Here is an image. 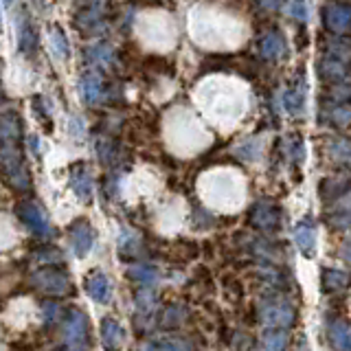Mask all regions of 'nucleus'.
Masks as SVG:
<instances>
[{"instance_id": "obj_1", "label": "nucleus", "mask_w": 351, "mask_h": 351, "mask_svg": "<svg viewBox=\"0 0 351 351\" xmlns=\"http://www.w3.org/2000/svg\"><path fill=\"white\" fill-rule=\"evenodd\" d=\"M20 121L16 114L0 117V169H3L9 184L18 191L31 189V178L27 165L22 160V152L18 145Z\"/></svg>"}, {"instance_id": "obj_2", "label": "nucleus", "mask_w": 351, "mask_h": 351, "mask_svg": "<svg viewBox=\"0 0 351 351\" xmlns=\"http://www.w3.org/2000/svg\"><path fill=\"white\" fill-rule=\"evenodd\" d=\"M16 215L20 217V222L25 224L31 233H36L38 237H49L51 235V222L49 215L44 213V208L33 202V200H25L16 206Z\"/></svg>"}, {"instance_id": "obj_3", "label": "nucleus", "mask_w": 351, "mask_h": 351, "mask_svg": "<svg viewBox=\"0 0 351 351\" xmlns=\"http://www.w3.org/2000/svg\"><path fill=\"white\" fill-rule=\"evenodd\" d=\"M33 285L44 292V294H51V296H64L71 292V279L69 274L58 270V268H44V270H38L33 274Z\"/></svg>"}, {"instance_id": "obj_4", "label": "nucleus", "mask_w": 351, "mask_h": 351, "mask_svg": "<svg viewBox=\"0 0 351 351\" xmlns=\"http://www.w3.org/2000/svg\"><path fill=\"white\" fill-rule=\"evenodd\" d=\"M250 224L263 230V233H272L281 224V211L272 200H259L250 208Z\"/></svg>"}, {"instance_id": "obj_5", "label": "nucleus", "mask_w": 351, "mask_h": 351, "mask_svg": "<svg viewBox=\"0 0 351 351\" xmlns=\"http://www.w3.org/2000/svg\"><path fill=\"white\" fill-rule=\"evenodd\" d=\"M69 239L77 257H86L95 246V228L86 219H77L69 228Z\"/></svg>"}, {"instance_id": "obj_6", "label": "nucleus", "mask_w": 351, "mask_h": 351, "mask_svg": "<svg viewBox=\"0 0 351 351\" xmlns=\"http://www.w3.org/2000/svg\"><path fill=\"white\" fill-rule=\"evenodd\" d=\"M16 31H18V49L22 55L31 58L38 51V33L29 16L25 14V9H20V14H16Z\"/></svg>"}, {"instance_id": "obj_7", "label": "nucleus", "mask_w": 351, "mask_h": 351, "mask_svg": "<svg viewBox=\"0 0 351 351\" xmlns=\"http://www.w3.org/2000/svg\"><path fill=\"white\" fill-rule=\"evenodd\" d=\"M261 323L274 329H288L294 323V310L288 303H268L261 310Z\"/></svg>"}, {"instance_id": "obj_8", "label": "nucleus", "mask_w": 351, "mask_h": 351, "mask_svg": "<svg viewBox=\"0 0 351 351\" xmlns=\"http://www.w3.org/2000/svg\"><path fill=\"white\" fill-rule=\"evenodd\" d=\"M86 292L88 296H90L93 301L97 303H110L112 301V281L108 279V274L106 272H90L86 277Z\"/></svg>"}, {"instance_id": "obj_9", "label": "nucleus", "mask_w": 351, "mask_h": 351, "mask_svg": "<svg viewBox=\"0 0 351 351\" xmlns=\"http://www.w3.org/2000/svg\"><path fill=\"white\" fill-rule=\"evenodd\" d=\"M86 336H88V321H86L84 312L71 310L69 316H66V323H64V340L71 347H77L84 343Z\"/></svg>"}, {"instance_id": "obj_10", "label": "nucleus", "mask_w": 351, "mask_h": 351, "mask_svg": "<svg viewBox=\"0 0 351 351\" xmlns=\"http://www.w3.org/2000/svg\"><path fill=\"white\" fill-rule=\"evenodd\" d=\"M71 189L82 202L93 200V173L84 162H77L71 169Z\"/></svg>"}, {"instance_id": "obj_11", "label": "nucleus", "mask_w": 351, "mask_h": 351, "mask_svg": "<svg viewBox=\"0 0 351 351\" xmlns=\"http://www.w3.org/2000/svg\"><path fill=\"white\" fill-rule=\"evenodd\" d=\"M80 95H82V99L88 106L99 104L104 99V95H106L104 80L97 73H93V71L84 73L82 80H80Z\"/></svg>"}, {"instance_id": "obj_12", "label": "nucleus", "mask_w": 351, "mask_h": 351, "mask_svg": "<svg viewBox=\"0 0 351 351\" xmlns=\"http://www.w3.org/2000/svg\"><path fill=\"white\" fill-rule=\"evenodd\" d=\"M259 51L263 55V60H281L288 55V47H285V40L279 31H268L263 33L261 40H259Z\"/></svg>"}, {"instance_id": "obj_13", "label": "nucleus", "mask_w": 351, "mask_h": 351, "mask_svg": "<svg viewBox=\"0 0 351 351\" xmlns=\"http://www.w3.org/2000/svg\"><path fill=\"white\" fill-rule=\"evenodd\" d=\"M101 18H104V9L97 3H84L82 9L75 11V25L82 31H95L101 27Z\"/></svg>"}, {"instance_id": "obj_14", "label": "nucleus", "mask_w": 351, "mask_h": 351, "mask_svg": "<svg viewBox=\"0 0 351 351\" xmlns=\"http://www.w3.org/2000/svg\"><path fill=\"white\" fill-rule=\"evenodd\" d=\"M325 25L334 33H345L351 25V9L340 3L327 5L325 7Z\"/></svg>"}, {"instance_id": "obj_15", "label": "nucleus", "mask_w": 351, "mask_h": 351, "mask_svg": "<svg viewBox=\"0 0 351 351\" xmlns=\"http://www.w3.org/2000/svg\"><path fill=\"white\" fill-rule=\"evenodd\" d=\"M101 343L108 351H119L125 345V329L114 318H104L101 321Z\"/></svg>"}, {"instance_id": "obj_16", "label": "nucleus", "mask_w": 351, "mask_h": 351, "mask_svg": "<svg viewBox=\"0 0 351 351\" xmlns=\"http://www.w3.org/2000/svg\"><path fill=\"white\" fill-rule=\"evenodd\" d=\"M294 241H296V246H299V250L303 252L305 257H314V252H316V230L310 224V219H303V222L296 224Z\"/></svg>"}, {"instance_id": "obj_17", "label": "nucleus", "mask_w": 351, "mask_h": 351, "mask_svg": "<svg viewBox=\"0 0 351 351\" xmlns=\"http://www.w3.org/2000/svg\"><path fill=\"white\" fill-rule=\"evenodd\" d=\"M145 351H191V343L182 336H156L147 343Z\"/></svg>"}, {"instance_id": "obj_18", "label": "nucleus", "mask_w": 351, "mask_h": 351, "mask_svg": "<svg viewBox=\"0 0 351 351\" xmlns=\"http://www.w3.org/2000/svg\"><path fill=\"white\" fill-rule=\"evenodd\" d=\"M321 77L329 84H343L347 80V64L329 55L321 62Z\"/></svg>"}, {"instance_id": "obj_19", "label": "nucleus", "mask_w": 351, "mask_h": 351, "mask_svg": "<svg viewBox=\"0 0 351 351\" xmlns=\"http://www.w3.org/2000/svg\"><path fill=\"white\" fill-rule=\"evenodd\" d=\"M86 60L88 64H95L99 69H108V66L114 64V49L110 44H97L86 51Z\"/></svg>"}, {"instance_id": "obj_20", "label": "nucleus", "mask_w": 351, "mask_h": 351, "mask_svg": "<svg viewBox=\"0 0 351 351\" xmlns=\"http://www.w3.org/2000/svg\"><path fill=\"white\" fill-rule=\"evenodd\" d=\"M128 277L138 285H154L158 281V270L149 263H132L128 268Z\"/></svg>"}, {"instance_id": "obj_21", "label": "nucleus", "mask_w": 351, "mask_h": 351, "mask_svg": "<svg viewBox=\"0 0 351 351\" xmlns=\"http://www.w3.org/2000/svg\"><path fill=\"white\" fill-rule=\"evenodd\" d=\"M283 106L285 110H288L290 114L294 117H301L305 112V90L301 88H292V90H288L283 95Z\"/></svg>"}, {"instance_id": "obj_22", "label": "nucleus", "mask_w": 351, "mask_h": 351, "mask_svg": "<svg viewBox=\"0 0 351 351\" xmlns=\"http://www.w3.org/2000/svg\"><path fill=\"white\" fill-rule=\"evenodd\" d=\"M332 343L338 351H349L351 347V332H349V325L343 321H336L332 325Z\"/></svg>"}, {"instance_id": "obj_23", "label": "nucleus", "mask_w": 351, "mask_h": 351, "mask_svg": "<svg viewBox=\"0 0 351 351\" xmlns=\"http://www.w3.org/2000/svg\"><path fill=\"white\" fill-rule=\"evenodd\" d=\"M288 334H285V329H277V332H268L263 336V349L266 351H285L288 347Z\"/></svg>"}, {"instance_id": "obj_24", "label": "nucleus", "mask_w": 351, "mask_h": 351, "mask_svg": "<svg viewBox=\"0 0 351 351\" xmlns=\"http://www.w3.org/2000/svg\"><path fill=\"white\" fill-rule=\"evenodd\" d=\"M261 149H263L261 138H248L246 143H241V145L235 149V154L244 160H257L261 156Z\"/></svg>"}, {"instance_id": "obj_25", "label": "nucleus", "mask_w": 351, "mask_h": 351, "mask_svg": "<svg viewBox=\"0 0 351 351\" xmlns=\"http://www.w3.org/2000/svg\"><path fill=\"white\" fill-rule=\"evenodd\" d=\"M323 281H325V290L329 292H340L347 288V274L343 270H325Z\"/></svg>"}, {"instance_id": "obj_26", "label": "nucleus", "mask_w": 351, "mask_h": 351, "mask_svg": "<svg viewBox=\"0 0 351 351\" xmlns=\"http://www.w3.org/2000/svg\"><path fill=\"white\" fill-rule=\"evenodd\" d=\"M119 250H121V255H125V257H132V255H138V250H141V241L136 235H132V233H121V239H119Z\"/></svg>"}, {"instance_id": "obj_27", "label": "nucleus", "mask_w": 351, "mask_h": 351, "mask_svg": "<svg viewBox=\"0 0 351 351\" xmlns=\"http://www.w3.org/2000/svg\"><path fill=\"white\" fill-rule=\"evenodd\" d=\"M51 49H53V53L58 55L60 60L69 58V42H66V36L58 27L51 31Z\"/></svg>"}, {"instance_id": "obj_28", "label": "nucleus", "mask_w": 351, "mask_h": 351, "mask_svg": "<svg viewBox=\"0 0 351 351\" xmlns=\"http://www.w3.org/2000/svg\"><path fill=\"white\" fill-rule=\"evenodd\" d=\"M99 158H101V162L104 165H112L114 162V158L119 156L117 154V147L112 145V141H108V138H101L99 141Z\"/></svg>"}, {"instance_id": "obj_29", "label": "nucleus", "mask_w": 351, "mask_h": 351, "mask_svg": "<svg viewBox=\"0 0 351 351\" xmlns=\"http://www.w3.org/2000/svg\"><path fill=\"white\" fill-rule=\"evenodd\" d=\"M290 16L305 22L310 18V5H307V0H292L290 3Z\"/></svg>"}, {"instance_id": "obj_30", "label": "nucleus", "mask_w": 351, "mask_h": 351, "mask_svg": "<svg viewBox=\"0 0 351 351\" xmlns=\"http://www.w3.org/2000/svg\"><path fill=\"white\" fill-rule=\"evenodd\" d=\"M332 123H336V125H340V128H345L347 123H349V108L345 106V104H338V106H334L332 108Z\"/></svg>"}, {"instance_id": "obj_31", "label": "nucleus", "mask_w": 351, "mask_h": 351, "mask_svg": "<svg viewBox=\"0 0 351 351\" xmlns=\"http://www.w3.org/2000/svg\"><path fill=\"white\" fill-rule=\"evenodd\" d=\"M182 310L180 307H176V305H171V307H167L165 310V318H162V325H167V327H173V325H178V323H182Z\"/></svg>"}, {"instance_id": "obj_32", "label": "nucleus", "mask_w": 351, "mask_h": 351, "mask_svg": "<svg viewBox=\"0 0 351 351\" xmlns=\"http://www.w3.org/2000/svg\"><path fill=\"white\" fill-rule=\"evenodd\" d=\"M36 259L40 263H60L62 261V252L55 250V248H44L36 252Z\"/></svg>"}, {"instance_id": "obj_33", "label": "nucleus", "mask_w": 351, "mask_h": 351, "mask_svg": "<svg viewBox=\"0 0 351 351\" xmlns=\"http://www.w3.org/2000/svg\"><path fill=\"white\" fill-rule=\"evenodd\" d=\"M332 158H336V160H347L349 158L347 141H336V147H332Z\"/></svg>"}, {"instance_id": "obj_34", "label": "nucleus", "mask_w": 351, "mask_h": 351, "mask_svg": "<svg viewBox=\"0 0 351 351\" xmlns=\"http://www.w3.org/2000/svg\"><path fill=\"white\" fill-rule=\"evenodd\" d=\"M42 310H44V318L51 323V321H55L58 318V314H60V305L58 303H53V301H47L42 305Z\"/></svg>"}, {"instance_id": "obj_35", "label": "nucleus", "mask_w": 351, "mask_h": 351, "mask_svg": "<svg viewBox=\"0 0 351 351\" xmlns=\"http://www.w3.org/2000/svg\"><path fill=\"white\" fill-rule=\"evenodd\" d=\"M69 130H71V134H75L77 138H80L84 134V123L77 117H71V123H69Z\"/></svg>"}, {"instance_id": "obj_36", "label": "nucleus", "mask_w": 351, "mask_h": 351, "mask_svg": "<svg viewBox=\"0 0 351 351\" xmlns=\"http://www.w3.org/2000/svg\"><path fill=\"white\" fill-rule=\"evenodd\" d=\"M259 7H263L266 11H279L281 5H283V0H257Z\"/></svg>"}, {"instance_id": "obj_37", "label": "nucleus", "mask_w": 351, "mask_h": 351, "mask_svg": "<svg viewBox=\"0 0 351 351\" xmlns=\"http://www.w3.org/2000/svg\"><path fill=\"white\" fill-rule=\"evenodd\" d=\"M3 3H7V5H9V3H14V0H3Z\"/></svg>"}, {"instance_id": "obj_38", "label": "nucleus", "mask_w": 351, "mask_h": 351, "mask_svg": "<svg viewBox=\"0 0 351 351\" xmlns=\"http://www.w3.org/2000/svg\"><path fill=\"white\" fill-rule=\"evenodd\" d=\"M0 25H3V18H0Z\"/></svg>"}]
</instances>
